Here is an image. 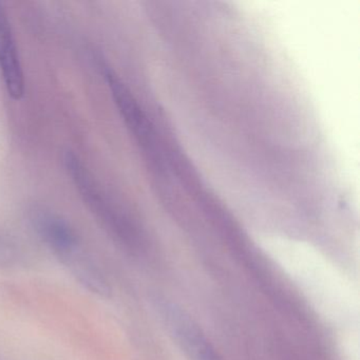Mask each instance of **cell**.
I'll return each mask as SVG.
<instances>
[{"instance_id": "1", "label": "cell", "mask_w": 360, "mask_h": 360, "mask_svg": "<svg viewBox=\"0 0 360 360\" xmlns=\"http://www.w3.org/2000/svg\"><path fill=\"white\" fill-rule=\"evenodd\" d=\"M34 226L41 239L84 285L96 294L108 292L104 277L82 252L77 233L66 221L49 212H39L34 217Z\"/></svg>"}, {"instance_id": "2", "label": "cell", "mask_w": 360, "mask_h": 360, "mask_svg": "<svg viewBox=\"0 0 360 360\" xmlns=\"http://www.w3.org/2000/svg\"><path fill=\"white\" fill-rule=\"evenodd\" d=\"M0 72L8 94L13 100L25 94V77L15 37L7 12L0 5Z\"/></svg>"}]
</instances>
